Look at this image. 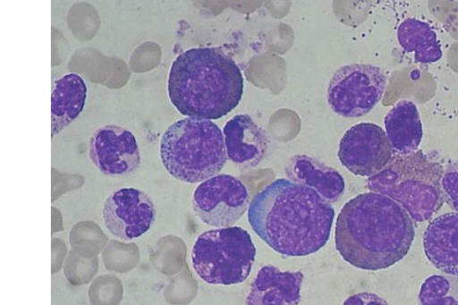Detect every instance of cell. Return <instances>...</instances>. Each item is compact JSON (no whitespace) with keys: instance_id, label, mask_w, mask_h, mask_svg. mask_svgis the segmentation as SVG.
<instances>
[{"instance_id":"1","label":"cell","mask_w":458,"mask_h":305,"mask_svg":"<svg viewBox=\"0 0 458 305\" xmlns=\"http://www.w3.org/2000/svg\"><path fill=\"white\" fill-rule=\"evenodd\" d=\"M334 207L318 193L286 178L263 189L250 202V227L269 247L285 257H307L329 241Z\"/></svg>"},{"instance_id":"2","label":"cell","mask_w":458,"mask_h":305,"mask_svg":"<svg viewBox=\"0 0 458 305\" xmlns=\"http://www.w3.org/2000/svg\"><path fill=\"white\" fill-rule=\"evenodd\" d=\"M416 229L403 207L378 192L347 202L337 216L335 247L346 263L366 271L386 270L409 254Z\"/></svg>"},{"instance_id":"3","label":"cell","mask_w":458,"mask_h":305,"mask_svg":"<svg viewBox=\"0 0 458 305\" xmlns=\"http://www.w3.org/2000/svg\"><path fill=\"white\" fill-rule=\"evenodd\" d=\"M242 94L239 65L218 48H191L173 63L168 95L182 115L216 121L239 106Z\"/></svg>"},{"instance_id":"4","label":"cell","mask_w":458,"mask_h":305,"mask_svg":"<svg viewBox=\"0 0 458 305\" xmlns=\"http://www.w3.org/2000/svg\"><path fill=\"white\" fill-rule=\"evenodd\" d=\"M160 156L167 173L188 183L216 176L228 159L219 126L195 118H184L168 126L160 141Z\"/></svg>"},{"instance_id":"5","label":"cell","mask_w":458,"mask_h":305,"mask_svg":"<svg viewBox=\"0 0 458 305\" xmlns=\"http://www.w3.org/2000/svg\"><path fill=\"white\" fill-rule=\"evenodd\" d=\"M442 165L422 151L394 155L388 166L367 181V187L403 207L412 221L425 222L437 213L443 204Z\"/></svg>"},{"instance_id":"6","label":"cell","mask_w":458,"mask_h":305,"mask_svg":"<svg viewBox=\"0 0 458 305\" xmlns=\"http://www.w3.org/2000/svg\"><path fill=\"white\" fill-rule=\"evenodd\" d=\"M257 250L247 230L216 228L197 238L191 265L207 284L231 286L245 282L252 271Z\"/></svg>"},{"instance_id":"7","label":"cell","mask_w":458,"mask_h":305,"mask_svg":"<svg viewBox=\"0 0 458 305\" xmlns=\"http://www.w3.org/2000/svg\"><path fill=\"white\" fill-rule=\"evenodd\" d=\"M387 86V74L379 66L344 65L331 78L328 104L336 114L344 118L365 116L381 101Z\"/></svg>"},{"instance_id":"8","label":"cell","mask_w":458,"mask_h":305,"mask_svg":"<svg viewBox=\"0 0 458 305\" xmlns=\"http://www.w3.org/2000/svg\"><path fill=\"white\" fill-rule=\"evenodd\" d=\"M246 185L233 175H216L198 185L193 197L197 217L214 228L233 227L249 209Z\"/></svg>"},{"instance_id":"9","label":"cell","mask_w":458,"mask_h":305,"mask_svg":"<svg viewBox=\"0 0 458 305\" xmlns=\"http://www.w3.org/2000/svg\"><path fill=\"white\" fill-rule=\"evenodd\" d=\"M394 155L386 131L374 123L352 126L339 143V161L356 176L370 178L380 174Z\"/></svg>"},{"instance_id":"10","label":"cell","mask_w":458,"mask_h":305,"mask_svg":"<svg viewBox=\"0 0 458 305\" xmlns=\"http://www.w3.org/2000/svg\"><path fill=\"white\" fill-rule=\"evenodd\" d=\"M155 220L157 210L151 198L137 189L113 191L103 208V221L108 232L125 241L149 233Z\"/></svg>"},{"instance_id":"11","label":"cell","mask_w":458,"mask_h":305,"mask_svg":"<svg viewBox=\"0 0 458 305\" xmlns=\"http://www.w3.org/2000/svg\"><path fill=\"white\" fill-rule=\"evenodd\" d=\"M90 159L109 177L134 174L141 165V155L134 133L118 125H106L94 132L89 143Z\"/></svg>"},{"instance_id":"12","label":"cell","mask_w":458,"mask_h":305,"mask_svg":"<svg viewBox=\"0 0 458 305\" xmlns=\"http://www.w3.org/2000/svg\"><path fill=\"white\" fill-rule=\"evenodd\" d=\"M224 136L228 159L242 168L257 167L268 154V133L248 114L229 119Z\"/></svg>"},{"instance_id":"13","label":"cell","mask_w":458,"mask_h":305,"mask_svg":"<svg viewBox=\"0 0 458 305\" xmlns=\"http://www.w3.org/2000/svg\"><path fill=\"white\" fill-rule=\"evenodd\" d=\"M304 282L301 272H283L275 266L259 270L246 305H299Z\"/></svg>"},{"instance_id":"14","label":"cell","mask_w":458,"mask_h":305,"mask_svg":"<svg viewBox=\"0 0 458 305\" xmlns=\"http://www.w3.org/2000/svg\"><path fill=\"white\" fill-rule=\"evenodd\" d=\"M423 244L425 255L436 269L458 277V212L432 220L426 228Z\"/></svg>"},{"instance_id":"15","label":"cell","mask_w":458,"mask_h":305,"mask_svg":"<svg viewBox=\"0 0 458 305\" xmlns=\"http://www.w3.org/2000/svg\"><path fill=\"white\" fill-rule=\"evenodd\" d=\"M287 180L315 191L330 204L336 203L345 191L344 178L320 159L297 155L285 165Z\"/></svg>"},{"instance_id":"16","label":"cell","mask_w":458,"mask_h":305,"mask_svg":"<svg viewBox=\"0 0 458 305\" xmlns=\"http://www.w3.org/2000/svg\"><path fill=\"white\" fill-rule=\"evenodd\" d=\"M384 124L394 155L406 156L419 151L423 125L415 103L409 100L397 102L389 110Z\"/></svg>"},{"instance_id":"17","label":"cell","mask_w":458,"mask_h":305,"mask_svg":"<svg viewBox=\"0 0 458 305\" xmlns=\"http://www.w3.org/2000/svg\"><path fill=\"white\" fill-rule=\"evenodd\" d=\"M87 100V85L77 73L65 74L55 81L51 96L53 137L69 126L82 113Z\"/></svg>"},{"instance_id":"18","label":"cell","mask_w":458,"mask_h":305,"mask_svg":"<svg viewBox=\"0 0 458 305\" xmlns=\"http://www.w3.org/2000/svg\"><path fill=\"white\" fill-rule=\"evenodd\" d=\"M397 39L408 54L415 55L419 64H434L443 56L441 43L434 29L426 21L408 19L397 30Z\"/></svg>"},{"instance_id":"19","label":"cell","mask_w":458,"mask_h":305,"mask_svg":"<svg viewBox=\"0 0 458 305\" xmlns=\"http://www.w3.org/2000/svg\"><path fill=\"white\" fill-rule=\"evenodd\" d=\"M419 301L420 305H458V277L433 275L420 287Z\"/></svg>"},{"instance_id":"20","label":"cell","mask_w":458,"mask_h":305,"mask_svg":"<svg viewBox=\"0 0 458 305\" xmlns=\"http://www.w3.org/2000/svg\"><path fill=\"white\" fill-rule=\"evenodd\" d=\"M441 190L445 202L458 212V160L448 165L443 173Z\"/></svg>"},{"instance_id":"21","label":"cell","mask_w":458,"mask_h":305,"mask_svg":"<svg viewBox=\"0 0 458 305\" xmlns=\"http://www.w3.org/2000/svg\"><path fill=\"white\" fill-rule=\"evenodd\" d=\"M344 305H389L379 295L369 292H360L349 297Z\"/></svg>"}]
</instances>
